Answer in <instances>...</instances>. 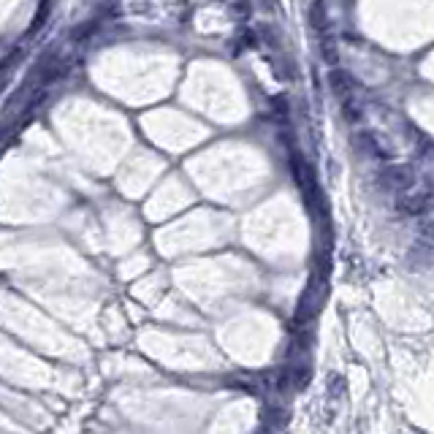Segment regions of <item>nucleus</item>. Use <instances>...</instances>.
Returning <instances> with one entry per match:
<instances>
[{
	"instance_id": "1",
	"label": "nucleus",
	"mask_w": 434,
	"mask_h": 434,
	"mask_svg": "<svg viewBox=\"0 0 434 434\" xmlns=\"http://www.w3.org/2000/svg\"><path fill=\"white\" fill-rule=\"evenodd\" d=\"M323 299H326V274L323 272H315L309 282H307L304 293H302V299H299V309H296V320L302 323V320H309V318H315L318 315V309L323 304Z\"/></svg>"
},
{
	"instance_id": "2",
	"label": "nucleus",
	"mask_w": 434,
	"mask_h": 434,
	"mask_svg": "<svg viewBox=\"0 0 434 434\" xmlns=\"http://www.w3.org/2000/svg\"><path fill=\"white\" fill-rule=\"evenodd\" d=\"M380 182H383L388 190L405 193V190L412 187V182H415V171L410 166H388V169L380 171Z\"/></svg>"
},
{
	"instance_id": "3",
	"label": "nucleus",
	"mask_w": 434,
	"mask_h": 434,
	"mask_svg": "<svg viewBox=\"0 0 434 434\" xmlns=\"http://www.w3.org/2000/svg\"><path fill=\"white\" fill-rule=\"evenodd\" d=\"M396 206H399V212H405V215H424V212H429L434 206V196L432 193H402L399 199H396Z\"/></svg>"
},
{
	"instance_id": "4",
	"label": "nucleus",
	"mask_w": 434,
	"mask_h": 434,
	"mask_svg": "<svg viewBox=\"0 0 434 434\" xmlns=\"http://www.w3.org/2000/svg\"><path fill=\"white\" fill-rule=\"evenodd\" d=\"M358 144H361L366 153L375 155V157H385V160L394 157V153H391L383 141L378 139V133H369V130H366V133H358Z\"/></svg>"
},
{
	"instance_id": "5",
	"label": "nucleus",
	"mask_w": 434,
	"mask_h": 434,
	"mask_svg": "<svg viewBox=\"0 0 434 434\" xmlns=\"http://www.w3.org/2000/svg\"><path fill=\"white\" fill-rule=\"evenodd\" d=\"M326 79H329V87H332L334 95H339V98L350 95V77H348V71H342V68L334 65Z\"/></svg>"
},
{
	"instance_id": "6",
	"label": "nucleus",
	"mask_w": 434,
	"mask_h": 434,
	"mask_svg": "<svg viewBox=\"0 0 434 434\" xmlns=\"http://www.w3.org/2000/svg\"><path fill=\"white\" fill-rule=\"evenodd\" d=\"M320 57H323V63L334 68L336 63H339V49H336V41H334V36H323L320 38Z\"/></svg>"
},
{
	"instance_id": "7",
	"label": "nucleus",
	"mask_w": 434,
	"mask_h": 434,
	"mask_svg": "<svg viewBox=\"0 0 434 434\" xmlns=\"http://www.w3.org/2000/svg\"><path fill=\"white\" fill-rule=\"evenodd\" d=\"M309 25L315 27V30H323V27L329 25L326 3L323 0H312V6H309Z\"/></svg>"
},
{
	"instance_id": "8",
	"label": "nucleus",
	"mask_w": 434,
	"mask_h": 434,
	"mask_svg": "<svg viewBox=\"0 0 434 434\" xmlns=\"http://www.w3.org/2000/svg\"><path fill=\"white\" fill-rule=\"evenodd\" d=\"M49 8H52L49 0H41V6H38V11H36V17H33V22H30V30H27V36H36V33H38V30L44 27L47 17H49Z\"/></svg>"
},
{
	"instance_id": "9",
	"label": "nucleus",
	"mask_w": 434,
	"mask_h": 434,
	"mask_svg": "<svg viewBox=\"0 0 434 434\" xmlns=\"http://www.w3.org/2000/svg\"><path fill=\"white\" fill-rule=\"evenodd\" d=\"M342 114H345L348 123H358V120H361V109H358V103L353 101L350 95H348L345 103H342Z\"/></svg>"
},
{
	"instance_id": "10",
	"label": "nucleus",
	"mask_w": 434,
	"mask_h": 434,
	"mask_svg": "<svg viewBox=\"0 0 434 434\" xmlns=\"http://www.w3.org/2000/svg\"><path fill=\"white\" fill-rule=\"evenodd\" d=\"M231 11H233V17H236V20H242V22H245V20H250V14H253V3H250V0H239V3H233V6H231Z\"/></svg>"
},
{
	"instance_id": "11",
	"label": "nucleus",
	"mask_w": 434,
	"mask_h": 434,
	"mask_svg": "<svg viewBox=\"0 0 434 434\" xmlns=\"http://www.w3.org/2000/svg\"><path fill=\"white\" fill-rule=\"evenodd\" d=\"M95 27H98V20H90V22H82V27L74 30V41H82V38H87V36H93L95 33Z\"/></svg>"
},
{
	"instance_id": "12",
	"label": "nucleus",
	"mask_w": 434,
	"mask_h": 434,
	"mask_svg": "<svg viewBox=\"0 0 434 434\" xmlns=\"http://www.w3.org/2000/svg\"><path fill=\"white\" fill-rule=\"evenodd\" d=\"M342 385H345V380H342L339 375H334L332 378V396H339V394H342Z\"/></svg>"
},
{
	"instance_id": "13",
	"label": "nucleus",
	"mask_w": 434,
	"mask_h": 434,
	"mask_svg": "<svg viewBox=\"0 0 434 434\" xmlns=\"http://www.w3.org/2000/svg\"><path fill=\"white\" fill-rule=\"evenodd\" d=\"M274 109H277V114H282V117H285V114H288V101H285V98H280V95H277V98H274Z\"/></svg>"
},
{
	"instance_id": "14",
	"label": "nucleus",
	"mask_w": 434,
	"mask_h": 434,
	"mask_svg": "<svg viewBox=\"0 0 434 434\" xmlns=\"http://www.w3.org/2000/svg\"><path fill=\"white\" fill-rule=\"evenodd\" d=\"M421 231H424V236H426V239H434V220H424Z\"/></svg>"
}]
</instances>
